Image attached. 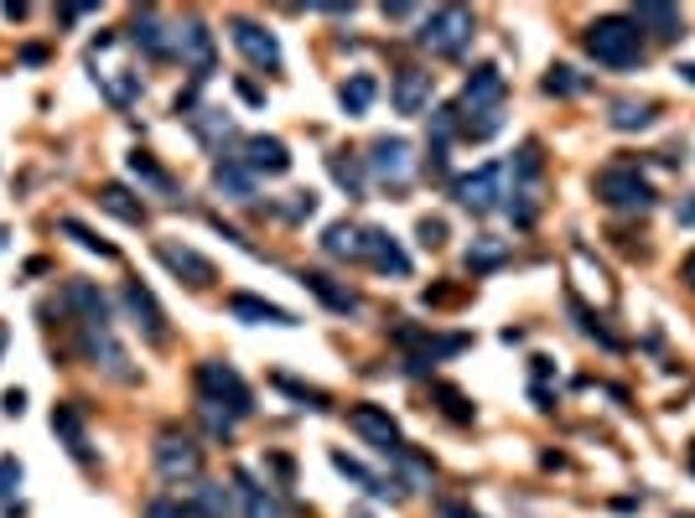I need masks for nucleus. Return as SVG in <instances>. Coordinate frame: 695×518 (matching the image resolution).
<instances>
[{"instance_id":"nucleus-24","label":"nucleus","mask_w":695,"mask_h":518,"mask_svg":"<svg viewBox=\"0 0 695 518\" xmlns=\"http://www.w3.org/2000/svg\"><path fill=\"white\" fill-rule=\"evenodd\" d=\"M94 83H100V94L115 104V109H130V104L146 94L140 73H130V68H100V73H94Z\"/></svg>"},{"instance_id":"nucleus-29","label":"nucleus","mask_w":695,"mask_h":518,"mask_svg":"<svg viewBox=\"0 0 695 518\" xmlns=\"http://www.w3.org/2000/svg\"><path fill=\"white\" fill-rule=\"evenodd\" d=\"M187 120H193V136H198L208 151H219L223 156V140L234 136V120H229L223 109H198V115H187Z\"/></svg>"},{"instance_id":"nucleus-40","label":"nucleus","mask_w":695,"mask_h":518,"mask_svg":"<svg viewBox=\"0 0 695 518\" xmlns=\"http://www.w3.org/2000/svg\"><path fill=\"white\" fill-rule=\"evenodd\" d=\"M431 395L441 399V415H447V420H457V425H467V420H473V404H467V395H462V389H452V384H437Z\"/></svg>"},{"instance_id":"nucleus-16","label":"nucleus","mask_w":695,"mask_h":518,"mask_svg":"<svg viewBox=\"0 0 695 518\" xmlns=\"http://www.w3.org/2000/svg\"><path fill=\"white\" fill-rule=\"evenodd\" d=\"M363 259L374 264L379 275H395V280L410 275V255L395 244V234H390V228H363Z\"/></svg>"},{"instance_id":"nucleus-51","label":"nucleus","mask_w":695,"mask_h":518,"mask_svg":"<svg viewBox=\"0 0 695 518\" xmlns=\"http://www.w3.org/2000/svg\"><path fill=\"white\" fill-rule=\"evenodd\" d=\"M441 518H477L473 508H462V503H447V508H441Z\"/></svg>"},{"instance_id":"nucleus-47","label":"nucleus","mask_w":695,"mask_h":518,"mask_svg":"<svg viewBox=\"0 0 695 518\" xmlns=\"http://www.w3.org/2000/svg\"><path fill=\"white\" fill-rule=\"evenodd\" d=\"M286 223H301V219H312L317 213V192H291V202H280L276 208Z\"/></svg>"},{"instance_id":"nucleus-30","label":"nucleus","mask_w":695,"mask_h":518,"mask_svg":"<svg viewBox=\"0 0 695 518\" xmlns=\"http://www.w3.org/2000/svg\"><path fill=\"white\" fill-rule=\"evenodd\" d=\"M322 249L333 259H363V228L354 223H333L327 234H322Z\"/></svg>"},{"instance_id":"nucleus-41","label":"nucleus","mask_w":695,"mask_h":518,"mask_svg":"<svg viewBox=\"0 0 695 518\" xmlns=\"http://www.w3.org/2000/svg\"><path fill=\"white\" fill-rule=\"evenodd\" d=\"M125 161H130V172H136V177L146 181V187H157V192H172V177H166V172H161V166H157L151 156H146V151H130Z\"/></svg>"},{"instance_id":"nucleus-37","label":"nucleus","mask_w":695,"mask_h":518,"mask_svg":"<svg viewBox=\"0 0 695 518\" xmlns=\"http://www.w3.org/2000/svg\"><path fill=\"white\" fill-rule=\"evenodd\" d=\"M21 461L16 457H0V508L5 514H21Z\"/></svg>"},{"instance_id":"nucleus-8","label":"nucleus","mask_w":695,"mask_h":518,"mask_svg":"<svg viewBox=\"0 0 695 518\" xmlns=\"http://www.w3.org/2000/svg\"><path fill=\"white\" fill-rule=\"evenodd\" d=\"M79 353L94 368H104L109 379H119V384H136V368H130V353L119 348V338L109 332V321L104 327H79Z\"/></svg>"},{"instance_id":"nucleus-48","label":"nucleus","mask_w":695,"mask_h":518,"mask_svg":"<svg viewBox=\"0 0 695 518\" xmlns=\"http://www.w3.org/2000/svg\"><path fill=\"white\" fill-rule=\"evenodd\" d=\"M276 389H286V395H291V399H306L312 410H333V404H327V395H322V389H312V384H297V379H286V374H276Z\"/></svg>"},{"instance_id":"nucleus-15","label":"nucleus","mask_w":695,"mask_h":518,"mask_svg":"<svg viewBox=\"0 0 695 518\" xmlns=\"http://www.w3.org/2000/svg\"><path fill=\"white\" fill-rule=\"evenodd\" d=\"M157 259L172 270L177 280H187V285H213V259H202L198 249H187V244H172V239H161L157 244Z\"/></svg>"},{"instance_id":"nucleus-49","label":"nucleus","mask_w":695,"mask_h":518,"mask_svg":"<svg viewBox=\"0 0 695 518\" xmlns=\"http://www.w3.org/2000/svg\"><path fill=\"white\" fill-rule=\"evenodd\" d=\"M416 234H420V244H426V249H441V244H447V219H420Z\"/></svg>"},{"instance_id":"nucleus-38","label":"nucleus","mask_w":695,"mask_h":518,"mask_svg":"<svg viewBox=\"0 0 695 518\" xmlns=\"http://www.w3.org/2000/svg\"><path fill=\"white\" fill-rule=\"evenodd\" d=\"M509 219H514V228H535V219H540V192L535 187H514Z\"/></svg>"},{"instance_id":"nucleus-11","label":"nucleus","mask_w":695,"mask_h":518,"mask_svg":"<svg viewBox=\"0 0 695 518\" xmlns=\"http://www.w3.org/2000/svg\"><path fill=\"white\" fill-rule=\"evenodd\" d=\"M119 301H125V311H130V321L140 327V338L151 342V348H161L166 342V311H161V301L140 285V280H130L125 291H119Z\"/></svg>"},{"instance_id":"nucleus-27","label":"nucleus","mask_w":695,"mask_h":518,"mask_svg":"<svg viewBox=\"0 0 695 518\" xmlns=\"http://www.w3.org/2000/svg\"><path fill=\"white\" fill-rule=\"evenodd\" d=\"M229 311L239 321H270V327H297V317L276 306V301H259V296H229Z\"/></svg>"},{"instance_id":"nucleus-39","label":"nucleus","mask_w":695,"mask_h":518,"mask_svg":"<svg viewBox=\"0 0 695 518\" xmlns=\"http://www.w3.org/2000/svg\"><path fill=\"white\" fill-rule=\"evenodd\" d=\"M58 228H62V234H68V239H79L83 249H89V255H100V259H115V244H104L100 234H94V228H83L79 219H62Z\"/></svg>"},{"instance_id":"nucleus-17","label":"nucleus","mask_w":695,"mask_h":518,"mask_svg":"<svg viewBox=\"0 0 695 518\" xmlns=\"http://www.w3.org/2000/svg\"><path fill=\"white\" fill-rule=\"evenodd\" d=\"M239 161H244L255 177H280V172H291V151H286V140H276V136H250Z\"/></svg>"},{"instance_id":"nucleus-33","label":"nucleus","mask_w":695,"mask_h":518,"mask_svg":"<svg viewBox=\"0 0 695 518\" xmlns=\"http://www.w3.org/2000/svg\"><path fill=\"white\" fill-rule=\"evenodd\" d=\"M327 172H333V181H338L348 198H363V166H358L348 151H333V156H327Z\"/></svg>"},{"instance_id":"nucleus-52","label":"nucleus","mask_w":695,"mask_h":518,"mask_svg":"<svg viewBox=\"0 0 695 518\" xmlns=\"http://www.w3.org/2000/svg\"><path fill=\"white\" fill-rule=\"evenodd\" d=\"M675 219H680V223H695V198L680 202V208H675Z\"/></svg>"},{"instance_id":"nucleus-44","label":"nucleus","mask_w":695,"mask_h":518,"mask_svg":"<svg viewBox=\"0 0 695 518\" xmlns=\"http://www.w3.org/2000/svg\"><path fill=\"white\" fill-rule=\"evenodd\" d=\"M198 415H202V425H208V436H213V440L234 436V415H229V410H219V404H208V399H202Z\"/></svg>"},{"instance_id":"nucleus-6","label":"nucleus","mask_w":695,"mask_h":518,"mask_svg":"<svg viewBox=\"0 0 695 518\" xmlns=\"http://www.w3.org/2000/svg\"><path fill=\"white\" fill-rule=\"evenodd\" d=\"M157 472L166 482H198L202 478V446L187 431L166 425L157 436Z\"/></svg>"},{"instance_id":"nucleus-46","label":"nucleus","mask_w":695,"mask_h":518,"mask_svg":"<svg viewBox=\"0 0 695 518\" xmlns=\"http://www.w3.org/2000/svg\"><path fill=\"white\" fill-rule=\"evenodd\" d=\"M146 518H198V508H193V498L182 503V498H172V493H166V498L146 503Z\"/></svg>"},{"instance_id":"nucleus-19","label":"nucleus","mask_w":695,"mask_h":518,"mask_svg":"<svg viewBox=\"0 0 695 518\" xmlns=\"http://www.w3.org/2000/svg\"><path fill=\"white\" fill-rule=\"evenodd\" d=\"M130 42H136L151 62H172V26H166L157 11H140V16L130 21Z\"/></svg>"},{"instance_id":"nucleus-20","label":"nucleus","mask_w":695,"mask_h":518,"mask_svg":"<svg viewBox=\"0 0 695 518\" xmlns=\"http://www.w3.org/2000/svg\"><path fill=\"white\" fill-rule=\"evenodd\" d=\"M53 431L62 436V446H68V457H73V461H83V467L94 461V446H89V425H83V410H79V404H58V410H53Z\"/></svg>"},{"instance_id":"nucleus-34","label":"nucleus","mask_w":695,"mask_h":518,"mask_svg":"<svg viewBox=\"0 0 695 518\" xmlns=\"http://www.w3.org/2000/svg\"><path fill=\"white\" fill-rule=\"evenodd\" d=\"M503 259H509V244L488 239V234H483V239H473V244H467V270H473V275H483V270H498Z\"/></svg>"},{"instance_id":"nucleus-55","label":"nucleus","mask_w":695,"mask_h":518,"mask_svg":"<svg viewBox=\"0 0 695 518\" xmlns=\"http://www.w3.org/2000/svg\"><path fill=\"white\" fill-rule=\"evenodd\" d=\"M5 342H11V332H5V321H0V358H5Z\"/></svg>"},{"instance_id":"nucleus-45","label":"nucleus","mask_w":695,"mask_h":518,"mask_svg":"<svg viewBox=\"0 0 695 518\" xmlns=\"http://www.w3.org/2000/svg\"><path fill=\"white\" fill-rule=\"evenodd\" d=\"M540 166H545V161H540V145H535V140H524V145H519V156H514V177L524 181V187H535Z\"/></svg>"},{"instance_id":"nucleus-5","label":"nucleus","mask_w":695,"mask_h":518,"mask_svg":"<svg viewBox=\"0 0 695 518\" xmlns=\"http://www.w3.org/2000/svg\"><path fill=\"white\" fill-rule=\"evenodd\" d=\"M198 395L208 399V404H219V410H229V415H250L255 410V395H250V384L239 379L229 363H219V358H208V363H198Z\"/></svg>"},{"instance_id":"nucleus-26","label":"nucleus","mask_w":695,"mask_h":518,"mask_svg":"<svg viewBox=\"0 0 695 518\" xmlns=\"http://www.w3.org/2000/svg\"><path fill=\"white\" fill-rule=\"evenodd\" d=\"M109 213V219H119V223H130V228H140L146 223V202L130 192V187H119V181H104L100 187V198H94Z\"/></svg>"},{"instance_id":"nucleus-57","label":"nucleus","mask_w":695,"mask_h":518,"mask_svg":"<svg viewBox=\"0 0 695 518\" xmlns=\"http://www.w3.org/2000/svg\"><path fill=\"white\" fill-rule=\"evenodd\" d=\"M0 244H5V228H0Z\"/></svg>"},{"instance_id":"nucleus-35","label":"nucleus","mask_w":695,"mask_h":518,"mask_svg":"<svg viewBox=\"0 0 695 518\" xmlns=\"http://www.w3.org/2000/svg\"><path fill=\"white\" fill-rule=\"evenodd\" d=\"M374 94H379V83L369 79V73H354V79L338 89V99H343V109H348V115H363V109L374 104Z\"/></svg>"},{"instance_id":"nucleus-53","label":"nucleus","mask_w":695,"mask_h":518,"mask_svg":"<svg viewBox=\"0 0 695 518\" xmlns=\"http://www.w3.org/2000/svg\"><path fill=\"white\" fill-rule=\"evenodd\" d=\"M685 280H691V291H695V249L685 255Z\"/></svg>"},{"instance_id":"nucleus-28","label":"nucleus","mask_w":695,"mask_h":518,"mask_svg":"<svg viewBox=\"0 0 695 518\" xmlns=\"http://www.w3.org/2000/svg\"><path fill=\"white\" fill-rule=\"evenodd\" d=\"M239 498H244V518H280V503L270 487H259L255 472H234Z\"/></svg>"},{"instance_id":"nucleus-1","label":"nucleus","mask_w":695,"mask_h":518,"mask_svg":"<svg viewBox=\"0 0 695 518\" xmlns=\"http://www.w3.org/2000/svg\"><path fill=\"white\" fill-rule=\"evenodd\" d=\"M503 73H498L494 62H477L473 73H467V89H462L457 99V115H462V136L467 140H488L498 136V125H503Z\"/></svg>"},{"instance_id":"nucleus-23","label":"nucleus","mask_w":695,"mask_h":518,"mask_svg":"<svg viewBox=\"0 0 695 518\" xmlns=\"http://www.w3.org/2000/svg\"><path fill=\"white\" fill-rule=\"evenodd\" d=\"M333 467H338V472H343L348 482H358V487H363L369 498H379V503H384V498L395 503V498H399V482H390V478H379V472H369V467H363V461H354L348 451H333Z\"/></svg>"},{"instance_id":"nucleus-10","label":"nucleus","mask_w":695,"mask_h":518,"mask_svg":"<svg viewBox=\"0 0 695 518\" xmlns=\"http://www.w3.org/2000/svg\"><path fill=\"white\" fill-rule=\"evenodd\" d=\"M369 172L379 181H390V187H405L410 172H416V156H410V140L405 136H379L369 145Z\"/></svg>"},{"instance_id":"nucleus-14","label":"nucleus","mask_w":695,"mask_h":518,"mask_svg":"<svg viewBox=\"0 0 695 518\" xmlns=\"http://www.w3.org/2000/svg\"><path fill=\"white\" fill-rule=\"evenodd\" d=\"M62 306L79 317V327H104V321H109V301H104V291L83 275H73L68 285H62Z\"/></svg>"},{"instance_id":"nucleus-3","label":"nucleus","mask_w":695,"mask_h":518,"mask_svg":"<svg viewBox=\"0 0 695 518\" xmlns=\"http://www.w3.org/2000/svg\"><path fill=\"white\" fill-rule=\"evenodd\" d=\"M473 32H477V21L467 5H441V11H431V16L420 21V47L431 58H462Z\"/></svg>"},{"instance_id":"nucleus-25","label":"nucleus","mask_w":695,"mask_h":518,"mask_svg":"<svg viewBox=\"0 0 695 518\" xmlns=\"http://www.w3.org/2000/svg\"><path fill=\"white\" fill-rule=\"evenodd\" d=\"M213 187L234 202H255V172H250L239 156H223L219 166H213Z\"/></svg>"},{"instance_id":"nucleus-4","label":"nucleus","mask_w":695,"mask_h":518,"mask_svg":"<svg viewBox=\"0 0 695 518\" xmlns=\"http://www.w3.org/2000/svg\"><path fill=\"white\" fill-rule=\"evenodd\" d=\"M596 198L617 208V213H649L655 208V187L638 172L634 161H617V166H602L596 172Z\"/></svg>"},{"instance_id":"nucleus-42","label":"nucleus","mask_w":695,"mask_h":518,"mask_svg":"<svg viewBox=\"0 0 695 518\" xmlns=\"http://www.w3.org/2000/svg\"><path fill=\"white\" fill-rule=\"evenodd\" d=\"M431 136H437V145H447L452 136H462L457 104H441V109H431Z\"/></svg>"},{"instance_id":"nucleus-13","label":"nucleus","mask_w":695,"mask_h":518,"mask_svg":"<svg viewBox=\"0 0 695 518\" xmlns=\"http://www.w3.org/2000/svg\"><path fill=\"white\" fill-rule=\"evenodd\" d=\"M229 37H234V47L255 62V68H265V73L280 68V42H276V32H265L259 21H244V16L229 21Z\"/></svg>"},{"instance_id":"nucleus-54","label":"nucleus","mask_w":695,"mask_h":518,"mask_svg":"<svg viewBox=\"0 0 695 518\" xmlns=\"http://www.w3.org/2000/svg\"><path fill=\"white\" fill-rule=\"evenodd\" d=\"M680 79H685V83L695 89V62H680Z\"/></svg>"},{"instance_id":"nucleus-9","label":"nucleus","mask_w":695,"mask_h":518,"mask_svg":"<svg viewBox=\"0 0 695 518\" xmlns=\"http://www.w3.org/2000/svg\"><path fill=\"white\" fill-rule=\"evenodd\" d=\"M348 425H354V431L369 440L374 451H384L390 461L405 451V440H399V425L390 420V410H379V404H354V410H348Z\"/></svg>"},{"instance_id":"nucleus-32","label":"nucleus","mask_w":695,"mask_h":518,"mask_svg":"<svg viewBox=\"0 0 695 518\" xmlns=\"http://www.w3.org/2000/svg\"><path fill=\"white\" fill-rule=\"evenodd\" d=\"M193 508H198V518H229L234 508H229V487H219V482H193Z\"/></svg>"},{"instance_id":"nucleus-7","label":"nucleus","mask_w":695,"mask_h":518,"mask_svg":"<svg viewBox=\"0 0 695 518\" xmlns=\"http://www.w3.org/2000/svg\"><path fill=\"white\" fill-rule=\"evenodd\" d=\"M172 58H182L193 68V79H213V68H219V52H213V32L202 26L198 16H187L172 26Z\"/></svg>"},{"instance_id":"nucleus-18","label":"nucleus","mask_w":695,"mask_h":518,"mask_svg":"<svg viewBox=\"0 0 695 518\" xmlns=\"http://www.w3.org/2000/svg\"><path fill=\"white\" fill-rule=\"evenodd\" d=\"M297 280L322 301V306H327V311H338V317H354V311H358V291H354V285H343V280H333L327 270H301Z\"/></svg>"},{"instance_id":"nucleus-2","label":"nucleus","mask_w":695,"mask_h":518,"mask_svg":"<svg viewBox=\"0 0 695 518\" xmlns=\"http://www.w3.org/2000/svg\"><path fill=\"white\" fill-rule=\"evenodd\" d=\"M587 52H592L602 68H638L644 62V37L628 16H602L587 26Z\"/></svg>"},{"instance_id":"nucleus-31","label":"nucleus","mask_w":695,"mask_h":518,"mask_svg":"<svg viewBox=\"0 0 695 518\" xmlns=\"http://www.w3.org/2000/svg\"><path fill=\"white\" fill-rule=\"evenodd\" d=\"M607 125H613V130H623V136H628V130H649V125H655V104H644V99H617L613 115H607Z\"/></svg>"},{"instance_id":"nucleus-12","label":"nucleus","mask_w":695,"mask_h":518,"mask_svg":"<svg viewBox=\"0 0 695 518\" xmlns=\"http://www.w3.org/2000/svg\"><path fill=\"white\" fill-rule=\"evenodd\" d=\"M498 198H503V166L498 161L477 166L473 177H457V202L467 213H494Z\"/></svg>"},{"instance_id":"nucleus-22","label":"nucleus","mask_w":695,"mask_h":518,"mask_svg":"<svg viewBox=\"0 0 695 518\" xmlns=\"http://www.w3.org/2000/svg\"><path fill=\"white\" fill-rule=\"evenodd\" d=\"M431 73L426 68H399L395 73V109L399 115H420L426 104H431Z\"/></svg>"},{"instance_id":"nucleus-50","label":"nucleus","mask_w":695,"mask_h":518,"mask_svg":"<svg viewBox=\"0 0 695 518\" xmlns=\"http://www.w3.org/2000/svg\"><path fill=\"white\" fill-rule=\"evenodd\" d=\"M0 404H5V415H21V410H26V395H21V389H11Z\"/></svg>"},{"instance_id":"nucleus-21","label":"nucleus","mask_w":695,"mask_h":518,"mask_svg":"<svg viewBox=\"0 0 695 518\" xmlns=\"http://www.w3.org/2000/svg\"><path fill=\"white\" fill-rule=\"evenodd\" d=\"M638 26V37L649 32L655 42H675L680 37V11L675 5H659V0H644V5H634V16H628Z\"/></svg>"},{"instance_id":"nucleus-43","label":"nucleus","mask_w":695,"mask_h":518,"mask_svg":"<svg viewBox=\"0 0 695 518\" xmlns=\"http://www.w3.org/2000/svg\"><path fill=\"white\" fill-rule=\"evenodd\" d=\"M571 317H577V321H581V332H587V338H596V342H602V348H613V353H617V348H623V342H617L613 332H607V327H602V321H596V317H592V311H587V306H581L577 296H571Z\"/></svg>"},{"instance_id":"nucleus-36","label":"nucleus","mask_w":695,"mask_h":518,"mask_svg":"<svg viewBox=\"0 0 695 518\" xmlns=\"http://www.w3.org/2000/svg\"><path fill=\"white\" fill-rule=\"evenodd\" d=\"M545 94H556V99H577V94H587V79H581L577 68H566V62H560V68L545 73Z\"/></svg>"},{"instance_id":"nucleus-56","label":"nucleus","mask_w":695,"mask_h":518,"mask_svg":"<svg viewBox=\"0 0 695 518\" xmlns=\"http://www.w3.org/2000/svg\"><path fill=\"white\" fill-rule=\"evenodd\" d=\"M354 518H369V514H363V508H358V514H354Z\"/></svg>"}]
</instances>
